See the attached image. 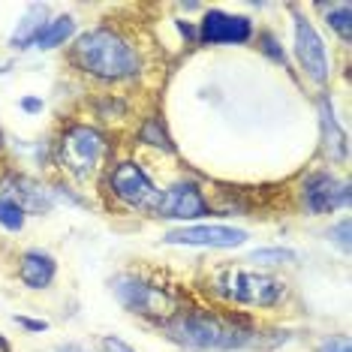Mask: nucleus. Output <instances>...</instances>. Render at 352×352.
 <instances>
[{"mask_svg": "<svg viewBox=\"0 0 352 352\" xmlns=\"http://www.w3.org/2000/svg\"><path fill=\"white\" fill-rule=\"evenodd\" d=\"M19 106H21V111H28V115H39V111H43V100L39 97H25Z\"/></svg>", "mask_w": 352, "mask_h": 352, "instance_id": "nucleus-26", "label": "nucleus"}, {"mask_svg": "<svg viewBox=\"0 0 352 352\" xmlns=\"http://www.w3.org/2000/svg\"><path fill=\"white\" fill-rule=\"evenodd\" d=\"M0 193L12 196L25 208V214H49L54 208V196L30 178H12V190H0Z\"/></svg>", "mask_w": 352, "mask_h": 352, "instance_id": "nucleus-14", "label": "nucleus"}, {"mask_svg": "<svg viewBox=\"0 0 352 352\" xmlns=\"http://www.w3.org/2000/svg\"><path fill=\"white\" fill-rule=\"evenodd\" d=\"M58 277V259L49 250H39V247H30L19 256V280L28 286V289H49Z\"/></svg>", "mask_w": 352, "mask_h": 352, "instance_id": "nucleus-12", "label": "nucleus"}, {"mask_svg": "<svg viewBox=\"0 0 352 352\" xmlns=\"http://www.w3.org/2000/svg\"><path fill=\"white\" fill-rule=\"evenodd\" d=\"M319 10L325 12V21L331 30H338L343 43L352 39V6L349 3H319Z\"/></svg>", "mask_w": 352, "mask_h": 352, "instance_id": "nucleus-17", "label": "nucleus"}, {"mask_svg": "<svg viewBox=\"0 0 352 352\" xmlns=\"http://www.w3.org/2000/svg\"><path fill=\"white\" fill-rule=\"evenodd\" d=\"M259 49L265 52L268 58L277 63V67L289 69V58H286V52L280 49V43H277V36H274V34H268V30H262V34H259Z\"/></svg>", "mask_w": 352, "mask_h": 352, "instance_id": "nucleus-21", "label": "nucleus"}, {"mask_svg": "<svg viewBox=\"0 0 352 352\" xmlns=\"http://www.w3.org/2000/svg\"><path fill=\"white\" fill-rule=\"evenodd\" d=\"M196 30L202 45H244L253 39V21L247 15H232L223 10H205Z\"/></svg>", "mask_w": 352, "mask_h": 352, "instance_id": "nucleus-11", "label": "nucleus"}, {"mask_svg": "<svg viewBox=\"0 0 352 352\" xmlns=\"http://www.w3.org/2000/svg\"><path fill=\"white\" fill-rule=\"evenodd\" d=\"M160 334L184 352H235L259 338L247 316L217 310H175L160 322Z\"/></svg>", "mask_w": 352, "mask_h": 352, "instance_id": "nucleus-1", "label": "nucleus"}, {"mask_svg": "<svg viewBox=\"0 0 352 352\" xmlns=\"http://www.w3.org/2000/svg\"><path fill=\"white\" fill-rule=\"evenodd\" d=\"M214 214V208L208 205V199L202 193L196 181H175L160 193V205L154 211L157 220H181L187 226L190 220H208Z\"/></svg>", "mask_w": 352, "mask_h": 352, "instance_id": "nucleus-7", "label": "nucleus"}, {"mask_svg": "<svg viewBox=\"0 0 352 352\" xmlns=\"http://www.w3.org/2000/svg\"><path fill=\"white\" fill-rule=\"evenodd\" d=\"M250 232L238 226H223V223H190L163 232V244L175 247H211V250H232V247L247 244Z\"/></svg>", "mask_w": 352, "mask_h": 352, "instance_id": "nucleus-9", "label": "nucleus"}, {"mask_svg": "<svg viewBox=\"0 0 352 352\" xmlns=\"http://www.w3.org/2000/svg\"><path fill=\"white\" fill-rule=\"evenodd\" d=\"M328 238H331V241L338 244L343 253H349V247H352V244H349V217H343L338 226L328 229Z\"/></svg>", "mask_w": 352, "mask_h": 352, "instance_id": "nucleus-23", "label": "nucleus"}, {"mask_svg": "<svg viewBox=\"0 0 352 352\" xmlns=\"http://www.w3.org/2000/svg\"><path fill=\"white\" fill-rule=\"evenodd\" d=\"M25 220H28L25 208L15 202L12 196L0 193V226H3L6 232H21L25 229Z\"/></svg>", "mask_w": 352, "mask_h": 352, "instance_id": "nucleus-18", "label": "nucleus"}, {"mask_svg": "<svg viewBox=\"0 0 352 352\" xmlns=\"http://www.w3.org/2000/svg\"><path fill=\"white\" fill-rule=\"evenodd\" d=\"M100 352H135V349L126 340L115 338V334H106V338L100 340Z\"/></svg>", "mask_w": 352, "mask_h": 352, "instance_id": "nucleus-24", "label": "nucleus"}, {"mask_svg": "<svg viewBox=\"0 0 352 352\" xmlns=\"http://www.w3.org/2000/svg\"><path fill=\"white\" fill-rule=\"evenodd\" d=\"M298 196H301V208L310 217H322V214L340 211L352 199L349 184L340 181L338 175H331V172H310L307 178L301 181Z\"/></svg>", "mask_w": 352, "mask_h": 352, "instance_id": "nucleus-8", "label": "nucleus"}, {"mask_svg": "<svg viewBox=\"0 0 352 352\" xmlns=\"http://www.w3.org/2000/svg\"><path fill=\"white\" fill-rule=\"evenodd\" d=\"M250 262L256 265H292V262H298V253L289 247H259L250 253Z\"/></svg>", "mask_w": 352, "mask_h": 352, "instance_id": "nucleus-19", "label": "nucleus"}, {"mask_svg": "<svg viewBox=\"0 0 352 352\" xmlns=\"http://www.w3.org/2000/svg\"><path fill=\"white\" fill-rule=\"evenodd\" d=\"M15 322H19L21 328H28V331H49V322L45 319H28V316H15Z\"/></svg>", "mask_w": 352, "mask_h": 352, "instance_id": "nucleus-25", "label": "nucleus"}, {"mask_svg": "<svg viewBox=\"0 0 352 352\" xmlns=\"http://www.w3.org/2000/svg\"><path fill=\"white\" fill-rule=\"evenodd\" d=\"M111 292H115V298L135 316H148V319L163 322L166 316L175 314V301H172V295L166 292L163 286L148 283L145 277L130 274V271L111 277Z\"/></svg>", "mask_w": 352, "mask_h": 352, "instance_id": "nucleus-6", "label": "nucleus"}, {"mask_svg": "<svg viewBox=\"0 0 352 352\" xmlns=\"http://www.w3.org/2000/svg\"><path fill=\"white\" fill-rule=\"evenodd\" d=\"M139 135H142V142H148V145H157L163 151H175L172 142H169V133H166V126H163L160 118H148L145 126L139 130Z\"/></svg>", "mask_w": 352, "mask_h": 352, "instance_id": "nucleus-20", "label": "nucleus"}, {"mask_svg": "<svg viewBox=\"0 0 352 352\" xmlns=\"http://www.w3.org/2000/svg\"><path fill=\"white\" fill-rule=\"evenodd\" d=\"M109 154V142L97 126L91 124H73L67 126L58 142V163L60 169L73 178L85 181L100 169L102 157Z\"/></svg>", "mask_w": 352, "mask_h": 352, "instance_id": "nucleus-4", "label": "nucleus"}, {"mask_svg": "<svg viewBox=\"0 0 352 352\" xmlns=\"http://www.w3.org/2000/svg\"><path fill=\"white\" fill-rule=\"evenodd\" d=\"M316 352H352V346H349L346 334H328V338L319 340Z\"/></svg>", "mask_w": 352, "mask_h": 352, "instance_id": "nucleus-22", "label": "nucleus"}, {"mask_svg": "<svg viewBox=\"0 0 352 352\" xmlns=\"http://www.w3.org/2000/svg\"><path fill=\"white\" fill-rule=\"evenodd\" d=\"M319 109V124H322V151L331 163H346L349 157V139L343 133V126L338 124V115H334V102L328 100V94H319L316 100Z\"/></svg>", "mask_w": 352, "mask_h": 352, "instance_id": "nucleus-13", "label": "nucleus"}, {"mask_svg": "<svg viewBox=\"0 0 352 352\" xmlns=\"http://www.w3.org/2000/svg\"><path fill=\"white\" fill-rule=\"evenodd\" d=\"M73 34H76V19H73V15H58V19L45 21V28L39 30L34 49L52 52V49H58V45H67V39Z\"/></svg>", "mask_w": 352, "mask_h": 352, "instance_id": "nucleus-16", "label": "nucleus"}, {"mask_svg": "<svg viewBox=\"0 0 352 352\" xmlns=\"http://www.w3.org/2000/svg\"><path fill=\"white\" fill-rule=\"evenodd\" d=\"M106 181H109V193L115 196L118 202H124L126 208H133V211H145L154 217L163 190L151 181V175L142 169V163H135V160H118L109 169Z\"/></svg>", "mask_w": 352, "mask_h": 352, "instance_id": "nucleus-5", "label": "nucleus"}, {"mask_svg": "<svg viewBox=\"0 0 352 352\" xmlns=\"http://www.w3.org/2000/svg\"><path fill=\"white\" fill-rule=\"evenodd\" d=\"M45 12H49V6H45V3H34V6H30L28 15L19 21V28H15V34L10 36V45H12V49H19V52L34 49L39 30L45 28Z\"/></svg>", "mask_w": 352, "mask_h": 352, "instance_id": "nucleus-15", "label": "nucleus"}, {"mask_svg": "<svg viewBox=\"0 0 352 352\" xmlns=\"http://www.w3.org/2000/svg\"><path fill=\"white\" fill-rule=\"evenodd\" d=\"M211 292L223 301L244 304V307H280L286 301V283L274 274L238 265H220L211 274Z\"/></svg>", "mask_w": 352, "mask_h": 352, "instance_id": "nucleus-3", "label": "nucleus"}, {"mask_svg": "<svg viewBox=\"0 0 352 352\" xmlns=\"http://www.w3.org/2000/svg\"><path fill=\"white\" fill-rule=\"evenodd\" d=\"M73 63L100 82H126L142 73V54L121 30L91 28L76 39Z\"/></svg>", "mask_w": 352, "mask_h": 352, "instance_id": "nucleus-2", "label": "nucleus"}, {"mask_svg": "<svg viewBox=\"0 0 352 352\" xmlns=\"http://www.w3.org/2000/svg\"><path fill=\"white\" fill-rule=\"evenodd\" d=\"M295 58H298L304 76L314 85H325L331 78V63H328V49L316 28L304 15H295Z\"/></svg>", "mask_w": 352, "mask_h": 352, "instance_id": "nucleus-10", "label": "nucleus"}, {"mask_svg": "<svg viewBox=\"0 0 352 352\" xmlns=\"http://www.w3.org/2000/svg\"><path fill=\"white\" fill-rule=\"evenodd\" d=\"M54 352H94V349H87V346H85V343L67 340V343H58V346H54Z\"/></svg>", "mask_w": 352, "mask_h": 352, "instance_id": "nucleus-27", "label": "nucleus"}]
</instances>
